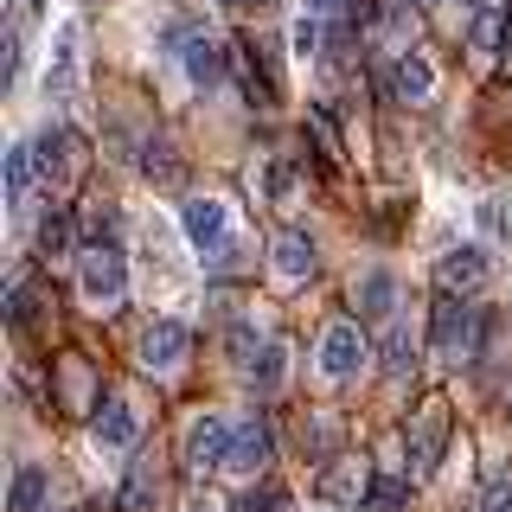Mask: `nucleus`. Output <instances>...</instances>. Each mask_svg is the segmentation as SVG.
I'll list each match as a JSON object with an SVG mask.
<instances>
[{"instance_id":"f257e3e1","label":"nucleus","mask_w":512,"mask_h":512,"mask_svg":"<svg viewBox=\"0 0 512 512\" xmlns=\"http://www.w3.org/2000/svg\"><path fill=\"white\" fill-rule=\"evenodd\" d=\"M77 282H84V301L90 308H122V295H128V263H122V250L116 244H90V250H77Z\"/></svg>"},{"instance_id":"f03ea898","label":"nucleus","mask_w":512,"mask_h":512,"mask_svg":"<svg viewBox=\"0 0 512 512\" xmlns=\"http://www.w3.org/2000/svg\"><path fill=\"white\" fill-rule=\"evenodd\" d=\"M474 352H480V308L442 295L436 301V359L461 365V359H474Z\"/></svg>"},{"instance_id":"7ed1b4c3","label":"nucleus","mask_w":512,"mask_h":512,"mask_svg":"<svg viewBox=\"0 0 512 512\" xmlns=\"http://www.w3.org/2000/svg\"><path fill=\"white\" fill-rule=\"evenodd\" d=\"M269 455H276V429H269V416L263 410H250L244 423H237V436H231V461H224V474H263L269 468Z\"/></svg>"},{"instance_id":"20e7f679","label":"nucleus","mask_w":512,"mask_h":512,"mask_svg":"<svg viewBox=\"0 0 512 512\" xmlns=\"http://www.w3.org/2000/svg\"><path fill=\"white\" fill-rule=\"evenodd\" d=\"M231 436H237V423H224V416L205 410L199 423L186 429V468H192V474L224 468V461H231Z\"/></svg>"},{"instance_id":"39448f33","label":"nucleus","mask_w":512,"mask_h":512,"mask_svg":"<svg viewBox=\"0 0 512 512\" xmlns=\"http://www.w3.org/2000/svg\"><path fill=\"white\" fill-rule=\"evenodd\" d=\"M365 333H359V320H333L327 333H320V372L327 378H352L365 365Z\"/></svg>"},{"instance_id":"423d86ee","label":"nucleus","mask_w":512,"mask_h":512,"mask_svg":"<svg viewBox=\"0 0 512 512\" xmlns=\"http://www.w3.org/2000/svg\"><path fill=\"white\" fill-rule=\"evenodd\" d=\"M186 352H192L186 320H154V327L141 333V365H148V372H173V365H186Z\"/></svg>"},{"instance_id":"0eeeda50","label":"nucleus","mask_w":512,"mask_h":512,"mask_svg":"<svg viewBox=\"0 0 512 512\" xmlns=\"http://www.w3.org/2000/svg\"><path fill=\"white\" fill-rule=\"evenodd\" d=\"M167 45H180V64H186L192 84H218V77H224V45L212 39V32H180V26H173Z\"/></svg>"},{"instance_id":"6e6552de","label":"nucleus","mask_w":512,"mask_h":512,"mask_svg":"<svg viewBox=\"0 0 512 512\" xmlns=\"http://www.w3.org/2000/svg\"><path fill=\"white\" fill-rule=\"evenodd\" d=\"M487 269L493 263H487V250H480V244H455L436 263V282H442V295H468V288L487 282Z\"/></svg>"},{"instance_id":"1a4fd4ad","label":"nucleus","mask_w":512,"mask_h":512,"mask_svg":"<svg viewBox=\"0 0 512 512\" xmlns=\"http://www.w3.org/2000/svg\"><path fill=\"white\" fill-rule=\"evenodd\" d=\"M90 436H96V448H135L141 423H135V410H128V397H103V404H96Z\"/></svg>"},{"instance_id":"9d476101","label":"nucleus","mask_w":512,"mask_h":512,"mask_svg":"<svg viewBox=\"0 0 512 512\" xmlns=\"http://www.w3.org/2000/svg\"><path fill=\"white\" fill-rule=\"evenodd\" d=\"M180 224H186V237L199 250H218L224 231H231V212H224V199H186L180 205Z\"/></svg>"},{"instance_id":"9b49d317","label":"nucleus","mask_w":512,"mask_h":512,"mask_svg":"<svg viewBox=\"0 0 512 512\" xmlns=\"http://www.w3.org/2000/svg\"><path fill=\"white\" fill-rule=\"evenodd\" d=\"M32 160H39L45 186H52V180H71V167H77V135H71V128H45V135L32 141Z\"/></svg>"},{"instance_id":"f8f14e48","label":"nucleus","mask_w":512,"mask_h":512,"mask_svg":"<svg viewBox=\"0 0 512 512\" xmlns=\"http://www.w3.org/2000/svg\"><path fill=\"white\" fill-rule=\"evenodd\" d=\"M269 269H276L282 282H308V276H314V237L282 231L276 244H269Z\"/></svg>"},{"instance_id":"ddd939ff","label":"nucleus","mask_w":512,"mask_h":512,"mask_svg":"<svg viewBox=\"0 0 512 512\" xmlns=\"http://www.w3.org/2000/svg\"><path fill=\"white\" fill-rule=\"evenodd\" d=\"M442 404H429L423 416H416V429H410V474L423 480L429 468H436V455H442Z\"/></svg>"},{"instance_id":"4468645a","label":"nucleus","mask_w":512,"mask_h":512,"mask_svg":"<svg viewBox=\"0 0 512 512\" xmlns=\"http://www.w3.org/2000/svg\"><path fill=\"white\" fill-rule=\"evenodd\" d=\"M352 308H359V320H391V308H397V282L384 276V269H365L359 288H352Z\"/></svg>"},{"instance_id":"2eb2a0df","label":"nucleus","mask_w":512,"mask_h":512,"mask_svg":"<svg viewBox=\"0 0 512 512\" xmlns=\"http://www.w3.org/2000/svg\"><path fill=\"white\" fill-rule=\"evenodd\" d=\"M391 90L404 96V103H429V90H436V71H429L423 52H397L391 64Z\"/></svg>"},{"instance_id":"dca6fc26","label":"nucleus","mask_w":512,"mask_h":512,"mask_svg":"<svg viewBox=\"0 0 512 512\" xmlns=\"http://www.w3.org/2000/svg\"><path fill=\"white\" fill-rule=\"evenodd\" d=\"M77 90V26H58V45H52V96L71 103Z\"/></svg>"},{"instance_id":"f3484780","label":"nucleus","mask_w":512,"mask_h":512,"mask_svg":"<svg viewBox=\"0 0 512 512\" xmlns=\"http://www.w3.org/2000/svg\"><path fill=\"white\" fill-rule=\"evenodd\" d=\"M32 173H39L32 148H13L7 154V205H13V218H26V205H32Z\"/></svg>"},{"instance_id":"a211bd4d","label":"nucleus","mask_w":512,"mask_h":512,"mask_svg":"<svg viewBox=\"0 0 512 512\" xmlns=\"http://www.w3.org/2000/svg\"><path fill=\"white\" fill-rule=\"evenodd\" d=\"M45 493H52V474H45L39 461H26V468L13 474V512H39Z\"/></svg>"},{"instance_id":"6ab92c4d","label":"nucleus","mask_w":512,"mask_h":512,"mask_svg":"<svg viewBox=\"0 0 512 512\" xmlns=\"http://www.w3.org/2000/svg\"><path fill=\"white\" fill-rule=\"evenodd\" d=\"M384 372H391V378H404L410 372V365H416V340H410V327H397V320H391V327H384Z\"/></svg>"},{"instance_id":"aec40b11","label":"nucleus","mask_w":512,"mask_h":512,"mask_svg":"<svg viewBox=\"0 0 512 512\" xmlns=\"http://www.w3.org/2000/svg\"><path fill=\"white\" fill-rule=\"evenodd\" d=\"M244 372H250L256 391H276V384L288 378V352H282V346H263V352H256V359L244 365Z\"/></svg>"},{"instance_id":"412c9836","label":"nucleus","mask_w":512,"mask_h":512,"mask_svg":"<svg viewBox=\"0 0 512 512\" xmlns=\"http://www.w3.org/2000/svg\"><path fill=\"white\" fill-rule=\"evenodd\" d=\"M71 244H77V224L64 218V212H52V218L39 224V250L45 256H71Z\"/></svg>"},{"instance_id":"4be33fe9","label":"nucleus","mask_w":512,"mask_h":512,"mask_svg":"<svg viewBox=\"0 0 512 512\" xmlns=\"http://www.w3.org/2000/svg\"><path fill=\"white\" fill-rule=\"evenodd\" d=\"M327 493H333V500H365V461L333 468V474H327Z\"/></svg>"},{"instance_id":"5701e85b","label":"nucleus","mask_w":512,"mask_h":512,"mask_svg":"<svg viewBox=\"0 0 512 512\" xmlns=\"http://www.w3.org/2000/svg\"><path fill=\"white\" fill-rule=\"evenodd\" d=\"M148 500H154V474H148V461H141L122 487V512H148Z\"/></svg>"},{"instance_id":"b1692460","label":"nucleus","mask_w":512,"mask_h":512,"mask_svg":"<svg viewBox=\"0 0 512 512\" xmlns=\"http://www.w3.org/2000/svg\"><path fill=\"white\" fill-rule=\"evenodd\" d=\"M320 45H327V32H320V13H301V20H295V52H301V58H320Z\"/></svg>"},{"instance_id":"393cba45","label":"nucleus","mask_w":512,"mask_h":512,"mask_svg":"<svg viewBox=\"0 0 512 512\" xmlns=\"http://www.w3.org/2000/svg\"><path fill=\"white\" fill-rule=\"evenodd\" d=\"M237 512H288V493H282V487H256Z\"/></svg>"},{"instance_id":"a878e982","label":"nucleus","mask_w":512,"mask_h":512,"mask_svg":"<svg viewBox=\"0 0 512 512\" xmlns=\"http://www.w3.org/2000/svg\"><path fill=\"white\" fill-rule=\"evenodd\" d=\"M500 39H506V32H500V13H480V20H474V45H480V52H493Z\"/></svg>"},{"instance_id":"bb28decb","label":"nucleus","mask_w":512,"mask_h":512,"mask_svg":"<svg viewBox=\"0 0 512 512\" xmlns=\"http://www.w3.org/2000/svg\"><path fill=\"white\" fill-rule=\"evenodd\" d=\"M256 352H263V346H256V327H231V359H237V365H250Z\"/></svg>"},{"instance_id":"cd10ccee","label":"nucleus","mask_w":512,"mask_h":512,"mask_svg":"<svg viewBox=\"0 0 512 512\" xmlns=\"http://www.w3.org/2000/svg\"><path fill=\"white\" fill-rule=\"evenodd\" d=\"M365 500H372L378 512H391V506H404V480H378L372 493H365Z\"/></svg>"},{"instance_id":"c85d7f7f","label":"nucleus","mask_w":512,"mask_h":512,"mask_svg":"<svg viewBox=\"0 0 512 512\" xmlns=\"http://www.w3.org/2000/svg\"><path fill=\"white\" fill-rule=\"evenodd\" d=\"M480 512H512V480H493V487L480 493Z\"/></svg>"},{"instance_id":"c756f323","label":"nucleus","mask_w":512,"mask_h":512,"mask_svg":"<svg viewBox=\"0 0 512 512\" xmlns=\"http://www.w3.org/2000/svg\"><path fill=\"white\" fill-rule=\"evenodd\" d=\"M480 224H487V231H493V237H500V231H506V218H500V199H487V205H480Z\"/></svg>"},{"instance_id":"7c9ffc66","label":"nucleus","mask_w":512,"mask_h":512,"mask_svg":"<svg viewBox=\"0 0 512 512\" xmlns=\"http://www.w3.org/2000/svg\"><path fill=\"white\" fill-rule=\"evenodd\" d=\"M148 173H154V180H167V173H173V160H167V148H148Z\"/></svg>"},{"instance_id":"2f4dec72","label":"nucleus","mask_w":512,"mask_h":512,"mask_svg":"<svg viewBox=\"0 0 512 512\" xmlns=\"http://www.w3.org/2000/svg\"><path fill=\"white\" fill-rule=\"evenodd\" d=\"M346 0H308V13H340Z\"/></svg>"},{"instance_id":"473e14b6","label":"nucleus","mask_w":512,"mask_h":512,"mask_svg":"<svg viewBox=\"0 0 512 512\" xmlns=\"http://www.w3.org/2000/svg\"><path fill=\"white\" fill-rule=\"evenodd\" d=\"M192 512H224V506L218 500H192Z\"/></svg>"},{"instance_id":"72a5a7b5","label":"nucleus","mask_w":512,"mask_h":512,"mask_svg":"<svg viewBox=\"0 0 512 512\" xmlns=\"http://www.w3.org/2000/svg\"><path fill=\"white\" fill-rule=\"evenodd\" d=\"M468 7H480V13H500V0H468Z\"/></svg>"},{"instance_id":"f704fd0d","label":"nucleus","mask_w":512,"mask_h":512,"mask_svg":"<svg viewBox=\"0 0 512 512\" xmlns=\"http://www.w3.org/2000/svg\"><path fill=\"white\" fill-rule=\"evenodd\" d=\"M224 7H244V0H224Z\"/></svg>"}]
</instances>
